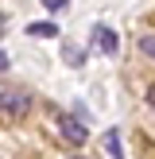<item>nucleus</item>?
<instances>
[{
  "instance_id": "f257e3e1",
  "label": "nucleus",
  "mask_w": 155,
  "mask_h": 159,
  "mask_svg": "<svg viewBox=\"0 0 155 159\" xmlns=\"http://www.w3.org/2000/svg\"><path fill=\"white\" fill-rule=\"evenodd\" d=\"M31 109V93L20 89V85H4L0 89V113L4 116H23Z\"/></svg>"
},
{
  "instance_id": "f03ea898",
  "label": "nucleus",
  "mask_w": 155,
  "mask_h": 159,
  "mask_svg": "<svg viewBox=\"0 0 155 159\" xmlns=\"http://www.w3.org/2000/svg\"><path fill=\"white\" fill-rule=\"evenodd\" d=\"M54 120H58V128H62V136H66L70 148H82L85 140H89V128H85L82 120H74V116H66V113H58Z\"/></svg>"
},
{
  "instance_id": "7ed1b4c3",
  "label": "nucleus",
  "mask_w": 155,
  "mask_h": 159,
  "mask_svg": "<svg viewBox=\"0 0 155 159\" xmlns=\"http://www.w3.org/2000/svg\"><path fill=\"white\" fill-rule=\"evenodd\" d=\"M93 43H97L101 54H116V51H120V35H116L113 27H105V23L93 27Z\"/></svg>"
},
{
  "instance_id": "20e7f679",
  "label": "nucleus",
  "mask_w": 155,
  "mask_h": 159,
  "mask_svg": "<svg viewBox=\"0 0 155 159\" xmlns=\"http://www.w3.org/2000/svg\"><path fill=\"white\" fill-rule=\"evenodd\" d=\"M27 35H31V39H58V23H51V20L27 23Z\"/></svg>"
},
{
  "instance_id": "39448f33",
  "label": "nucleus",
  "mask_w": 155,
  "mask_h": 159,
  "mask_svg": "<svg viewBox=\"0 0 155 159\" xmlns=\"http://www.w3.org/2000/svg\"><path fill=\"white\" fill-rule=\"evenodd\" d=\"M105 148H108V155H113V159H124V148H120V128H108V132H105Z\"/></svg>"
},
{
  "instance_id": "423d86ee",
  "label": "nucleus",
  "mask_w": 155,
  "mask_h": 159,
  "mask_svg": "<svg viewBox=\"0 0 155 159\" xmlns=\"http://www.w3.org/2000/svg\"><path fill=\"white\" fill-rule=\"evenodd\" d=\"M140 54L155 58V35H140Z\"/></svg>"
},
{
  "instance_id": "0eeeda50",
  "label": "nucleus",
  "mask_w": 155,
  "mask_h": 159,
  "mask_svg": "<svg viewBox=\"0 0 155 159\" xmlns=\"http://www.w3.org/2000/svg\"><path fill=\"white\" fill-rule=\"evenodd\" d=\"M66 62H70V66H82V62H85V54L78 51V47H66Z\"/></svg>"
},
{
  "instance_id": "6e6552de",
  "label": "nucleus",
  "mask_w": 155,
  "mask_h": 159,
  "mask_svg": "<svg viewBox=\"0 0 155 159\" xmlns=\"http://www.w3.org/2000/svg\"><path fill=\"white\" fill-rule=\"evenodd\" d=\"M43 4H46V8H51V12H62V8H66V4H70V0H43Z\"/></svg>"
},
{
  "instance_id": "1a4fd4ad",
  "label": "nucleus",
  "mask_w": 155,
  "mask_h": 159,
  "mask_svg": "<svg viewBox=\"0 0 155 159\" xmlns=\"http://www.w3.org/2000/svg\"><path fill=\"white\" fill-rule=\"evenodd\" d=\"M147 105H151V109H155V82H151V85H147Z\"/></svg>"
},
{
  "instance_id": "9d476101",
  "label": "nucleus",
  "mask_w": 155,
  "mask_h": 159,
  "mask_svg": "<svg viewBox=\"0 0 155 159\" xmlns=\"http://www.w3.org/2000/svg\"><path fill=\"white\" fill-rule=\"evenodd\" d=\"M4 70H8V54L0 51V74H4Z\"/></svg>"
},
{
  "instance_id": "9b49d317",
  "label": "nucleus",
  "mask_w": 155,
  "mask_h": 159,
  "mask_svg": "<svg viewBox=\"0 0 155 159\" xmlns=\"http://www.w3.org/2000/svg\"><path fill=\"white\" fill-rule=\"evenodd\" d=\"M74 159H85V155H74Z\"/></svg>"
}]
</instances>
